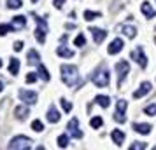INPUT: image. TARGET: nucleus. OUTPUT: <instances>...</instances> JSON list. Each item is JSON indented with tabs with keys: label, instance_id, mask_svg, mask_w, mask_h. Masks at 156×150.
Instances as JSON below:
<instances>
[{
	"label": "nucleus",
	"instance_id": "obj_1",
	"mask_svg": "<svg viewBox=\"0 0 156 150\" xmlns=\"http://www.w3.org/2000/svg\"><path fill=\"white\" fill-rule=\"evenodd\" d=\"M60 72H62V80L65 86L69 87H74L79 84V73H77V68L72 66V65H62L60 66Z\"/></svg>",
	"mask_w": 156,
	"mask_h": 150
},
{
	"label": "nucleus",
	"instance_id": "obj_2",
	"mask_svg": "<svg viewBox=\"0 0 156 150\" xmlns=\"http://www.w3.org/2000/svg\"><path fill=\"white\" fill-rule=\"evenodd\" d=\"M91 82H93L96 87H107L109 82H111V73L109 70L102 66V68H96V70L91 73Z\"/></svg>",
	"mask_w": 156,
	"mask_h": 150
},
{
	"label": "nucleus",
	"instance_id": "obj_3",
	"mask_svg": "<svg viewBox=\"0 0 156 150\" xmlns=\"http://www.w3.org/2000/svg\"><path fill=\"white\" fill-rule=\"evenodd\" d=\"M11 150H28L32 149V140L30 138H26V136H16V138H12L11 143L7 145Z\"/></svg>",
	"mask_w": 156,
	"mask_h": 150
},
{
	"label": "nucleus",
	"instance_id": "obj_4",
	"mask_svg": "<svg viewBox=\"0 0 156 150\" xmlns=\"http://www.w3.org/2000/svg\"><path fill=\"white\" fill-rule=\"evenodd\" d=\"M116 72H118V86H121L123 84V80H125V77L130 73V63L126 60H121L116 63Z\"/></svg>",
	"mask_w": 156,
	"mask_h": 150
},
{
	"label": "nucleus",
	"instance_id": "obj_5",
	"mask_svg": "<svg viewBox=\"0 0 156 150\" xmlns=\"http://www.w3.org/2000/svg\"><path fill=\"white\" fill-rule=\"evenodd\" d=\"M35 21H37V28H35V39L39 44H44L46 42V33H47V25L46 21H42L39 16H33Z\"/></svg>",
	"mask_w": 156,
	"mask_h": 150
},
{
	"label": "nucleus",
	"instance_id": "obj_6",
	"mask_svg": "<svg viewBox=\"0 0 156 150\" xmlns=\"http://www.w3.org/2000/svg\"><path fill=\"white\" fill-rule=\"evenodd\" d=\"M128 108V101L125 100H119L118 101V105H116V113L112 115L116 119V122H119V124H123L126 122V117H125V110Z\"/></svg>",
	"mask_w": 156,
	"mask_h": 150
},
{
	"label": "nucleus",
	"instance_id": "obj_7",
	"mask_svg": "<svg viewBox=\"0 0 156 150\" xmlns=\"http://www.w3.org/2000/svg\"><path fill=\"white\" fill-rule=\"evenodd\" d=\"M18 96H20V100L23 101L25 105H33V103H37V93H33V91L20 89Z\"/></svg>",
	"mask_w": 156,
	"mask_h": 150
},
{
	"label": "nucleus",
	"instance_id": "obj_8",
	"mask_svg": "<svg viewBox=\"0 0 156 150\" xmlns=\"http://www.w3.org/2000/svg\"><path fill=\"white\" fill-rule=\"evenodd\" d=\"M132 60H135L140 68H146L147 66V58H146V54H144V51H142V46H139V47L132 52Z\"/></svg>",
	"mask_w": 156,
	"mask_h": 150
},
{
	"label": "nucleus",
	"instance_id": "obj_9",
	"mask_svg": "<svg viewBox=\"0 0 156 150\" xmlns=\"http://www.w3.org/2000/svg\"><path fill=\"white\" fill-rule=\"evenodd\" d=\"M77 124H79V120L74 117V119L69 120L67 129H69V133L72 134V138H77V140H79V138H83V131H79V126H77Z\"/></svg>",
	"mask_w": 156,
	"mask_h": 150
},
{
	"label": "nucleus",
	"instance_id": "obj_10",
	"mask_svg": "<svg viewBox=\"0 0 156 150\" xmlns=\"http://www.w3.org/2000/svg\"><path fill=\"white\" fill-rule=\"evenodd\" d=\"M151 89H153L151 82H142V86H140V87L133 93V98H135V100H140V98H144V96H146Z\"/></svg>",
	"mask_w": 156,
	"mask_h": 150
},
{
	"label": "nucleus",
	"instance_id": "obj_11",
	"mask_svg": "<svg viewBox=\"0 0 156 150\" xmlns=\"http://www.w3.org/2000/svg\"><path fill=\"white\" fill-rule=\"evenodd\" d=\"M123 46H125V42L121 39H114L111 44H109V47H107V52L109 54H118V52H121L123 49Z\"/></svg>",
	"mask_w": 156,
	"mask_h": 150
},
{
	"label": "nucleus",
	"instance_id": "obj_12",
	"mask_svg": "<svg viewBox=\"0 0 156 150\" xmlns=\"http://www.w3.org/2000/svg\"><path fill=\"white\" fill-rule=\"evenodd\" d=\"M90 31H91V35L95 39V44H102L105 40V37H107V31L100 30V28H90Z\"/></svg>",
	"mask_w": 156,
	"mask_h": 150
},
{
	"label": "nucleus",
	"instance_id": "obj_13",
	"mask_svg": "<svg viewBox=\"0 0 156 150\" xmlns=\"http://www.w3.org/2000/svg\"><path fill=\"white\" fill-rule=\"evenodd\" d=\"M111 138H112V141H114L118 147H121V145L125 143V133L121 129H114L111 133Z\"/></svg>",
	"mask_w": 156,
	"mask_h": 150
},
{
	"label": "nucleus",
	"instance_id": "obj_14",
	"mask_svg": "<svg viewBox=\"0 0 156 150\" xmlns=\"http://www.w3.org/2000/svg\"><path fill=\"white\" fill-rule=\"evenodd\" d=\"M60 119H62L60 112L56 110V107H54V105H51V107H49V110H47V120H49V122H53V124H56Z\"/></svg>",
	"mask_w": 156,
	"mask_h": 150
},
{
	"label": "nucleus",
	"instance_id": "obj_15",
	"mask_svg": "<svg viewBox=\"0 0 156 150\" xmlns=\"http://www.w3.org/2000/svg\"><path fill=\"white\" fill-rule=\"evenodd\" d=\"M140 10H142V14L146 16L147 19L154 18V14H156V10L151 7V4H149V2H142V5H140Z\"/></svg>",
	"mask_w": 156,
	"mask_h": 150
},
{
	"label": "nucleus",
	"instance_id": "obj_16",
	"mask_svg": "<svg viewBox=\"0 0 156 150\" xmlns=\"http://www.w3.org/2000/svg\"><path fill=\"white\" fill-rule=\"evenodd\" d=\"M26 60H28V65H39L41 63V54L35 49H30L28 54H26Z\"/></svg>",
	"mask_w": 156,
	"mask_h": 150
},
{
	"label": "nucleus",
	"instance_id": "obj_17",
	"mask_svg": "<svg viewBox=\"0 0 156 150\" xmlns=\"http://www.w3.org/2000/svg\"><path fill=\"white\" fill-rule=\"evenodd\" d=\"M56 54H58V56H62V58H74V51L69 49V47H65V46H58Z\"/></svg>",
	"mask_w": 156,
	"mask_h": 150
},
{
	"label": "nucleus",
	"instance_id": "obj_18",
	"mask_svg": "<svg viewBox=\"0 0 156 150\" xmlns=\"http://www.w3.org/2000/svg\"><path fill=\"white\" fill-rule=\"evenodd\" d=\"M132 128H133V131L140 133V134H149L151 133V124H137L135 122Z\"/></svg>",
	"mask_w": 156,
	"mask_h": 150
},
{
	"label": "nucleus",
	"instance_id": "obj_19",
	"mask_svg": "<svg viewBox=\"0 0 156 150\" xmlns=\"http://www.w3.org/2000/svg\"><path fill=\"white\" fill-rule=\"evenodd\" d=\"M28 113H30V112H28L26 107H16V108H14V115H16L20 120H25Z\"/></svg>",
	"mask_w": 156,
	"mask_h": 150
},
{
	"label": "nucleus",
	"instance_id": "obj_20",
	"mask_svg": "<svg viewBox=\"0 0 156 150\" xmlns=\"http://www.w3.org/2000/svg\"><path fill=\"white\" fill-rule=\"evenodd\" d=\"M37 68H39V77H41L44 82H49V79H51V77H49V72H47V68H46L42 63H39V65H37Z\"/></svg>",
	"mask_w": 156,
	"mask_h": 150
},
{
	"label": "nucleus",
	"instance_id": "obj_21",
	"mask_svg": "<svg viewBox=\"0 0 156 150\" xmlns=\"http://www.w3.org/2000/svg\"><path fill=\"white\" fill-rule=\"evenodd\" d=\"M18 72H20V60L12 58V60H11V65H9V73L11 75H18Z\"/></svg>",
	"mask_w": 156,
	"mask_h": 150
},
{
	"label": "nucleus",
	"instance_id": "obj_22",
	"mask_svg": "<svg viewBox=\"0 0 156 150\" xmlns=\"http://www.w3.org/2000/svg\"><path fill=\"white\" fill-rule=\"evenodd\" d=\"M121 30H123V33H125L128 39H135L137 30L133 28V26H128V25H125V26H121Z\"/></svg>",
	"mask_w": 156,
	"mask_h": 150
},
{
	"label": "nucleus",
	"instance_id": "obj_23",
	"mask_svg": "<svg viewBox=\"0 0 156 150\" xmlns=\"http://www.w3.org/2000/svg\"><path fill=\"white\" fill-rule=\"evenodd\" d=\"M25 25H26V18H25V16H16V18H12V26L23 28Z\"/></svg>",
	"mask_w": 156,
	"mask_h": 150
},
{
	"label": "nucleus",
	"instance_id": "obj_24",
	"mask_svg": "<svg viewBox=\"0 0 156 150\" xmlns=\"http://www.w3.org/2000/svg\"><path fill=\"white\" fill-rule=\"evenodd\" d=\"M95 101H96V105H100V107H104V108H107V107L111 105L109 96H96V98H95Z\"/></svg>",
	"mask_w": 156,
	"mask_h": 150
},
{
	"label": "nucleus",
	"instance_id": "obj_25",
	"mask_svg": "<svg viewBox=\"0 0 156 150\" xmlns=\"http://www.w3.org/2000/svg\"><path fill=\"white\" fill-rule=\"evenodd\" d=\"M102 14L100 12H95V10H84V19L86 21H93L96 18H100Z\"/></svg>",
	"mask_w": 156,
	"mask_h": 150
},
{
	"label": "nucleus",
	"instance_id": "obj_26",
	"mask_svg": "<svg viewBox=\"0 0 156 150\" xmlns=\"http://www.w3.org/2000/svg\"><path fill=\"white\" fill-rule=\"evenodd\" d=\"M90 126H91L93 129H98V128L104 126V119H102V117H93V119L90 120Z\"/></svg>",
	"mask_w": 156,
	"mask_h": 150
},
{
	"label": "nucleus",
	"instance_id": "obj_27",
	"mask_svg": "<svg viewBox=\"0 0 156 150\" xmlns=\"http://www.w3.org/2000/svg\"><path fill=\"white\" fill-rule=\"evenodd\" d=\"M56 143H58V147H60V149H65V147H69V136H67V134H60Z\"/></svg>",
	"mask_w": 156,
	"mask_h": 150
},
{
	"label": "nucleus",
	"instance_id": "obj_28",
	"mask_svg": "<svg viewBox=\"0 0 156 150\" xmlns=\"http://www.w3.org/2000/svg\"><path fill=\"white\" fill-rule=\"evenodd\" d=\"M74 46H77V47H84V46H86V37H84L83 33H79V35L75 37V40H74Z\"/></svg>",
	"mask_w": 156,
	"mask_h": 150
},
{
	"label": "nucleus",
	"instance_id": "obj_29",
	"mask_svg": "<svg viewBox=\"0 0 156 150\" xmlns=\"http://www.w3.org/2000/svg\"><path fill=\"white\" fill-rule=\"evenodd\" d=\"M11 31H14V26H12V25H2V23H0V35H7Z\"/></svg>",
	"mask_w": 156,
	"mask_h": 150
},
{
	"label": "nucleus",
	"instance_id": "obj_30",
	"mask_svg": "<svg viewBox=\"0 0 156 150\" xmlns=\"http://www.w3.org/2000/svg\"><path fill=\"white\" fill-rule=\"evenodd\" d=\"M21 5H23L21 0H7V7L9 9H20Z\"/></svg>",
	"mask_w": 156,
	"mask_h": 150
},
{
	"label": "nucleus",
	"instance_id": "obj_31",
	"mask_svg": "<svg viewBox=\"0 0 156 150\" xmlns=\"http://www.w3.org/2000/svg\"><path fill=\"white\" fill-rule=\"evenodd\" d=\"M32 129L41 133V131H44V124H42L41 120H33V122H32Z\"/></svg>",
	"mask_w": 156,
	"mask_h": 150
},
{
	"label": "nucleus",
	"instance_id": "obj_32",
	"mask_svg": "<svg viewBox=\"0 0 156 150\" xmlns=\"http://www.w3.org/2000/svg\"><path fill=\"white\" fill-rule=\"evenodd\" d=\"M60 103H62V107H63V110H65V112H70V110H72V103H70V101H67L65 98H62V100H60Z\"/></svg>",
	"mask_w": 156,
	"mask_h": 150
},
{
	"label": "nucleus",
	"instance_id": "obj_33",
	"mask_svg": "<svg viewBox=\"0 0 156 150\" xmlns=\"http://www.w3.org/2000/svg\"><path fill=\"white\" fill-rule=\"evenodd\" d=\"M144 112H146L147 115H156V105H149V107H146Z\"/></svg>",
	"mask_w": 156,
	"mask_h": 150
},
{
	"label": "nucleus",
	"instance_id": "obj_34",
	"mask_svg": "<svg viewBox=\"0 0 156 150\" xmlns=\"http://www.w3.org/2000/svg\"><path fill=\"white\" fill-rule=\"evenodd\" d=\"M140 149H146V143H140V141H135L133 145H130V150H140Z\"/></svg>",
	"mask_w": 156,
	"mask_h": 150
},
{
	"label": "nucleus",
	"instance_id": "obj_35",
	"mask_svg": "<svg viewBox=\"0 0 156 150\" xmlns=\"http://www.w3.org/2000/svg\"><path fill=\"white\" fill-rule=\"evenodd\" d=\"M12 49L16 51V52H20V51L23 49V42H21V40H18V42H14V46H12Z\"/></svg>",
	"mask_w": 156,
	"mask_h": 150
},
{
	"label": "nucleus",
	"instance_id": "obj_36",
	"mask_svg": "<svg viewBox=\"0 0 156 150\" xmlns=\"http://www.w3.org/2000/svg\"><path fill=\"white\" fill-rule=\"evenodd\" d=\"M35 80H37V75H35V73H28V75H26V82H28V84L35 82Z\"/></svg>",
	"mask_w": 156,
	"mask_h": 150
},
{
	"label": "nucleus",
	"instance_id": "obj_37",
	"mask_svg": "<svg viewBox=\"0 0 156 150\" xmlns=\"http://www.w3.org/2000/svg\"><path fill=\"white\" fill-rule=\"evenodd\" d=\"M63 4H65V0H54V7H56V9H62Z\"/></svg>",
	"mask_w": 156,
	"mask_h": 150
},
{
	"label": "nucleus",
	"instance_id": "obj_38",
	"mask_svg": "<svg viewBox=\"0 0 156 150\" xmlns=\"http://www.w3.org/2000/svg\"><path fill=\"white\" fill-rule=\"evenodd\" d=\"M65 28H67V30H74V28H75V25H74V23H67V26H65Z\"/></svg>",
	"mask_w": 156,
	"mask_h": 150
},
{
	"label": "nucleus",
	"instance_id": "obj_39",
	"mask_svg": "<svg viewBox=\"0 0 156 150\" xmlns=\"http://www.w3.org/2000/svg\"><path fill=\"white\" fill-rule=\"evenodd\" d=\"M2 89H4V82L0 80V93H2Z\"/></svg>",
	"mask_w": 156,
	"mask_h": 150
},
{
	"label": "nucleus",
	"instance_id": "obj_40",
	"mask_svg": "<svg viewBox=\"0 0 156 150\" xmlns=\"http://www.w3.org/2000/svg\"><path fill=\"white\" fill-rule=\"evenodd\" d=\"M32 2H33V4H37V2H39V0H32Z\"/></svg>",
	"mask_w": 156,
	"mask_h": 150
},
{
	"label": "nucleus",
	"instance_id": "obj_41",
	"mask_svg": "<svg viewBox=\"0 0 156 150\" xmlns=\"http://www.w3.org/2000/svg\"><path fill=\"white\" fill-rule=\"evenodd\" d=\"M0 66H2V60H0Z\"/></svg>",
	"mask_w": 156,
	"mask_h": 150
}]
</instances>
